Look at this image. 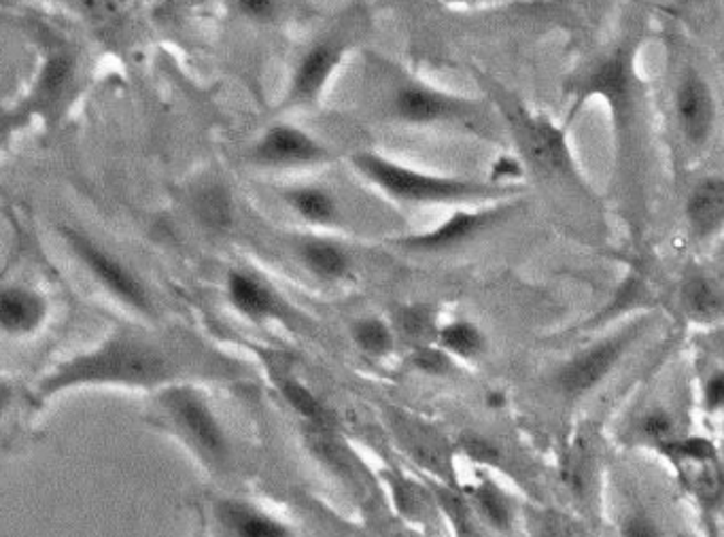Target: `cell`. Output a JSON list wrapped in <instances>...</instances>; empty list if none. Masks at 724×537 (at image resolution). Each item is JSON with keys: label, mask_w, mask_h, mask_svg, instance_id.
<instances>
[{"label": "cell", "mask_w": 724, "mask_h": 537, "mask_svg": "<svg viewBox=\"0 0 724 537\" xmlns=\"http://www.w3.org/2000/svg\"><path fill=\"white\" fill-rule=\"evenodd\" d=\"M351 336L355 345L372 357H384L393 348V332L379 317L359 319L353 325Z\"/></svg>", "instance_id": "cell-23"}, {"label": "cell", "mask_w": 724, "mask_h": 537, "mask_svg": "<svg viewBox=\"0 0 724 537\" xmlns=\"http://www.w3.org/2000/svg\"><path fill=\"white\" fill-rule=\"evenodd\" d=\"M278 391L283 395V399L305 419H310V421H319L321 419V404L319 399L312 395V391L306 386V384L300 383L298 379L294 377H283L278 381Z\"/></svg>", "instance_id": "cell-24"}, {"label": "cell", "mask_w": 724, "mask_h": 537, "mask_svg": "<svg viewBox=\"0 0 724 537\" xmlns=\"http://www.w3.org/2000/svg\"><path fill=\"white\" fill-rule=\"evenodd\" d=\"M87 2H94V0H87Z\"/></svg>", "instance_id": "cell-36"}, {"label": "cell", "mask_w": 724, "mask_h": 537, "mask_svg": "<svg viewBox=\"0 0 724 537\" xmlns=\"http://www.w3.org/2000/svg\"><path fill=\"white\" fill-rule=\"evenodd\" d=\"M395 325L404 338L423 343L434 334V317L425 307H404L395 314Z\"/></svg>", "instance_id": "cell-26"}, {"label": "cell", "mask_w": 724, "mask_h": 537, "mask_svg": "<svg viewBox=\"0 0 724 537\" xmlns=\"http://www.w3.org/2000/svg\"><path fill=\"white\" fill-rule=\"evenodd\" d=\"M328 150L308 132L292 123L270 126L253 147V159L260 166L285 168L305 166L328 159Z\"/></svg>", "instance_id": "cell-8"}, {"label": "cell", "mask_w": 724, "mask_h": 537, "mask_svg": "<svg viewBox=\"0 0 724 537\" xmlns=\"http://www.w3.org/2000/svg\"><path fill=\"white\" fill-rule=\"evenodd\" d=\"M525 159L548 177H572V155L566 147L563 134L546 119L519 111L510 116Z\"/></svg>", "instance_id": "cell-7"}, {"label": "cell", "mask_w": 724, "mask_h": 537, "mask_svg": "<svg viewBox=\"0 0 724 537\" xmlns=\"http://www.w3.org/2000/svg\"><path fill=\"white\" fill-rule=\"evenodd\" d=\"M413 366L423 372V374H431V377H442L449 374L453 368L451 355L440 346L419 345L413 353Z\"/></svg>", "instance_id": "cell-28"}, {"label": "cell", "mask_w": 724, "mask_h": 537, "mask_svg": "<svg viewBox=\"0 0 724 537\" xmlns=\"http://www.w3.org/2000/svg\"><path fill=\"white\" fill-rule=\"evenodd\" d=\"M687 224L699 240L712 238L724 226V179H701L687 198Z\"/></svg>", "instance_id": "cell-13"}, {"label": "cell", "mask_w": 724, "mask_h": 537, "mask_svg": "<svg viewBox=\"0 0 724 537\" xmlns=\"http://www.w3.org/2000/svg\"><path fill=\"white\" fill-rule=\"evenodd\" d=\"M213 512L224 537H296L285 523L247 501L222 499Z\"/></svg>", "instance_id": "cell-11"}, {"label": "cell", "mask_w": 724, "mask_h": 537, "mask_svg": "<svg viewBox=\"0 0 724 537\" xmlns=\"http://www.w3.org/2000/svg\"><path fill=\"white\" fill-rule=\"evenodd\" d=\"M674 116L683 139L690 147H703L716 128V98L714 92L697 69L687 67L676 81Z\"/></svg>", "instance_id": "cell-6"}, {"label": "cell", "mask_w": 724, "mask_h": 537, "mask_svg": "<svg viewBox=\"0 0 724 537\" xmlns=\"http://www.w3.org/2000/svg\"><path fill=\"white\" fill-rule=\"evenodd\" d=\"M496 219L497 211H459L455 215H451L444 224L436 226L434 230L404 238L402 244L417 249V251H427V253L447 251V249H453L458 244L467 242L470 238L480 234L487 226H491Z\"/></svg>", "instance_id": "cell-12"}, {"label": "cell", "mask_w": 724, "mask_h": 537, "mask_svg": "<svg viewBox=\"0 0 724 537\" xmlns=\"http://www.w3.org/2000/svg\"><path fill=\"white\" fill-rule=\"evenodd\" d=\"M47 317L45 298L22 285L0 291V325L7 334L28 336L37 332Z\"/></svg>", "instance_id": "cell-14"}, {"label": "cell", "mask_w": 724, "mask_h": 537, "mask_svg": "<svg viewBox=\"0 0 724 537\" xmlns=\"http://www.w3.org/2000/svg\"><path fill=\"white\" fill-rule=\"evenodd\" d=\"M206 368L219 370L209 355H183L147 336L117 332L96 348L54 368L38 383L37 399L45 402L75 386H170L188 377H200Z\"/></svg>", "instance_id": "cell-1"}, {"label": "cell", "mask_w": 724, "mask_h": 537, "mask_svg": "<svg viewBox=\"0 0 724 537\" xmlns=\"http://www.w3.org/2000/svg\"><path fill=\"white\" fill-rule=\"evenodd\" d=\"M62 236L71 251L75 253L76 260L90 270V274L123 305H128L139 312L150 314L152 302L147 296V289L143 283L126 268L119 260H115L109 251L98 247L92 238H87L83 231L73 228H62Z\"/></svg>", "instance_id": "cell-5"}, {"label": "cell", "mask_w": 724, "mask_h": 537, "mask_svg": "<svg viewBox=\"0 0 724 537\" xmlns=\"http://www.w3.org/2000/svg\"><path fill=\"white\" fill-rule=\"evenodd\" d=\"M393 107H395V116L400 117L402 121L415 123V126L458 119L470 111V105L463 98L434 90L429 85H420V83L402 85L395 92Z\"/></svg>", "instance_id": "cell-10"}, {"label": "cell", "mask_w": 724, "mask_h": 537, "mask_svg": "<svg viewBox=\"0 0 724 537\" xmlns=\"http://www.w3.org/2000/svg\"><path fill=\"white\" fill-rule=\"evenodd\" d=\"M73 73H75V62L69 53L58 51L49 56L38 73L37 92H35L38 105L43 107L56 105L67 92L69 83L73 81Z\"/></svg>", "instance_id": "cell-20"}, {"label": "cell", "mask_w": 724, "mask_h": 537, "mask_svg": "<svg viewBox=\"0 0 724 537\" xmlns=\"http://www.w3.org/2000/svg\"><path fill=\"white\" fill-rule=\"evenodd\" d=\"M242 15L256 22H270L278 13V0H236Z\"/></svg>", "instance_id": "cell-33"}, {"label": "cell", "mask_w": 724, "mask_h": 537, "mask_svg": "<svg viewBox=\"0 0 724 537\" xmlns=\"http://www.w3.org/2000/svg\"><path fill=\"white\" fill-rule=\"evenodd\" d=\"M680 305L692 321L714 323L724 317L723 287L703 272H692L683 281Z\"/></svg>", "instance_id": "cell-16"}, {"label": "cell", "mask_w": 724, "mask_h": 537, "mask_svg": "<svg viewBox=\"0 0 724 537\" xmlns=\"http://www.w3.org/2000/svg\"><path fill=\"white\" fill-rule=\"evenodd\" d=\"M438 501L447 514V518L451 521L453 529L458 537H480L476 525H474V518H472V512L470 508L465 505V501L451 493L449 489H440L438 491Z\"/></svg>", "instance_id": "cell-27"}, {"label": "cell", "mask_w": 724, "mask_h": 537, "mask_svg": "<svg viewBox=\"0 0 724 537\" xmlns=\"http://www.w3.org/2000/svg\"><path fill=\"white\" fill-rule=\"evenodd\" d=\"M534 537H578V527L568 516L557 512H539L535 514L532 525Z\"/></svg>", "instance_id": "cell-29"}, {"label": "cell", "mask_w": 724, "mask_h": 537, "mask_svg": "<svg viewBox=\"0 0 724 537\" xmlns=\"http://www.w3.org/2000/svg\"><path fill=\"white\" fill-rule=\"evenodd\" d=\"M723 348H724V345H723Z\"/></svg>", "instance_id": "cell-37"}, {"label": "cell", "mask_w": 724, "mask_h": 537, "mask_svg": "<svg viewBox=\"0 0 724 537\" xmlns=\"http://www.w3.org/2000/svg\"><path fill=\"white\" fill-rule=\"evenodd\" d=\"M640 433L656 449L678 440V422L676 417L665 408H652L640 419Z\"/></svg>", "instance_id": "cell-25"}, {"label": "cell", "mask_w": 724, "mask_h": 537, "mask_svg": "<svg viewBox=\"0 0 724 537\" xmlns=\"http://www.w3.org/2000/svg\"><path fill=\"white\" fill-rule=\"evenodd\" d=\"M474 505L480 518L496 532H510L512 527V505L508 498L501 493V489L494 482H480L474 489Z\"/></svg>", "instance_id": "cell-22"}, {"label": "cell", "mask_w": 724, "mask_h": 537, "mask_svg": "<svg viewBox=\"0 0 724 537\" xmlns=\"http://www.w3.org/2000/svg\"><path fill=\"white\" fill-rule=\"evenodd\" d=\"M296 253L305 268L321 281H341L351 270V258L341 244L323 238L300 240Z\"/></svg>", "instance_id": "cell-17"}, {"label": "cell", "mask_w": 724, "mask_h": 537, "mask_svg": "<svg viewBox=\"0 0 724 537\" xmlns=\"http://www.w3.org/2000/svg\"><path fill=\"white\" fill-rule=\"evenodd\" d=\"M640 327H627L604 341L578 350L555 374L557 391L566 399H580L608 379L629 346L638 338Z\"/></svg>", "instance_id": "cell-4"}, {"label": "cell", "mask_w": 724, "mask_h": 537, "mask_svg": "<svg viewBox=\"0 0 724 537\" xmlns=\"http://www.w3.org/2000/svg\"><path fill=\"white\" fill-rule=\"evenodd\" d=\"M438 345L442 346L449 355L461 357V359H476L485 353L487 338L480 332V327L472 321L459 319L447 323L438 332Z\"/></svg>", "instance_id": "cell-21"}, {"label": "cell", "mask_w": 724, "mask_h": 537, "mask_svg": "<svg viewBox=\"0 0 724 537\" xmlns=\"http://www.w3.org/2000/svg\"><path fill=\"white\" fill-rule=\"evenodd\" d=\"M285 200L308 224L332 226L339 222V202L325 188L298 186L285 192Z\"/></svg>", "instance_id": "cell-19"}, {"label": "cell", "mask_w": 724, "mask_h": 537, "mask_svg": "<svg viewBox=\"0 0 724 537\" xmlns=\"http://www.w3.org/2000/svg\"><path fill=\"white\" fill-rule=\"evenodd\" d=\"M157 404L173 429L190 444L191 451L211 467H224L229 442L222 422L206 397L191 384H170L157 395Z\"/></svg>", "instance_id": "cell-3"}, {"label": "cell", "mask_w": 724, "mask_h": 537, "mask_svg": "<svg viewBox=\"0 0 724 537\" xmlns=\"http://www.w3.org/2000/svg\"><path fill=\"white\" fill-rule=\"evenodd\" d=\"M351 162L355 172H359L368 183L404 204L463 202L494 198L506 192L499 186H483L458 177L423 172L375 152H359L351 157Z\"/></svg>", "instance_id": "cell-2"}, {"label": "cell", "mask_w": 724, "mask_h": 537, "mask_svg": "<svg viewBox=\"0 0 724 537\" xmlns=\"http://www.w3.org/2000/svg\"><path fill=\"white\" fill-rule=\"evenodd\" d=\"M620 536L622 537H667V534L661 529L646 514H631L622 521L620 525Z\"/></svg>", "instance_id": "cell-31"}, {"label": "cell", "mask_w": 724, "mask_h": 537, "mask_svg": "<svg viewBox=\"0 0 724 537\" xmlns=\"http://www.w3.org/2000/svg\"><path fill=\"white\" fill-rule=\"evenodd\" d=\"M461 449L463 453L476 463H485V465H494L499 461V451H497L496 444L483 435H474V433H467L461 438Z\"/></svg>", "instance_id": "cell-30"}, {"label": "cell", "mask_w": 724, "mask_h": 537, "mask_svg": "<svg viewBox=\"0 0 724 537\" xmlns=\"http://www.w3.org/2000/svg\"><path fill=\"white\" fill-rule=\"evenodd\" d=\"M344 45L336 39H321L312 43L298 60L287 100L292 105H310L319 100L325 85L330 83L344 58Z\"/></svg>", "instance_id": "cell-9"}, {"label": "cell", "mask_w": 724, "mask_h": 537, "mask_svg": "<svg viewBox=\"0 0 724 537\" xmlns=\"http://www.w3.org/2000/svg\"><path fill=\"white\" fill-rule=\"evenodd\" d=\"M506 404H508V397H506L503 391L496 389V391H489V393H487V406H489V408H503Z\"/></svg>", "instance_id": "cell-34"}, {"label": "cell", "mask_w": 724, "mask_h": 537, "mask_svg": "<svg viewBox=\"0 0 724 537\" xmlns=\"http://www.w3.org/2000/svg\"><path fill=\"white\" fill-rule=\"evenodd\" d=\"M226 289L229 305L253 323H264L270 317L278 314V302L274 294L262 281L242 270L229 272Z\"/></svg>", "instance_id": "cell-15"}, {"label": "cell", "mask_w": 724, "mask_h": 537, "mask_svg": "<svg viewBox=\"0 0 724 537\" xmlns=\"http://www.w3.org/2000/svg\"><path fill=\"white\" fill-rule=\"evenodd\" d=\"M447 2H480V0H447Z\"/></svg>", "instance_id": "cell-35"}, {"label": "cell", "mask_w": 724, "mask_h": 537, "mask_svg": "<svg viewBox=\"0 0 724 537\" xmlns=\"http://www.w3.org/2000/svg\"><path fill=\"white\" fill-rule=\"evenodd\" d=\"M195 219L211 231H228L234 224V200L224 183H206L191 198Z\"/></svg>", "instance_id": "cell-18"}, {"label": "cell", "mask_w": 724, "mask_h": 537, "mask_svg": "<svg viewBox=\"0 0 724 537\" xmlns=\"http://www.w3.org/2000/svg\"><path fill=\"white\" fill-rule=\"evenodd\" d=\"M703 408L708 413L724 410V370H714L703 383Z\"/></svg>", "instance_id": "cell-32"}]
</instances>
